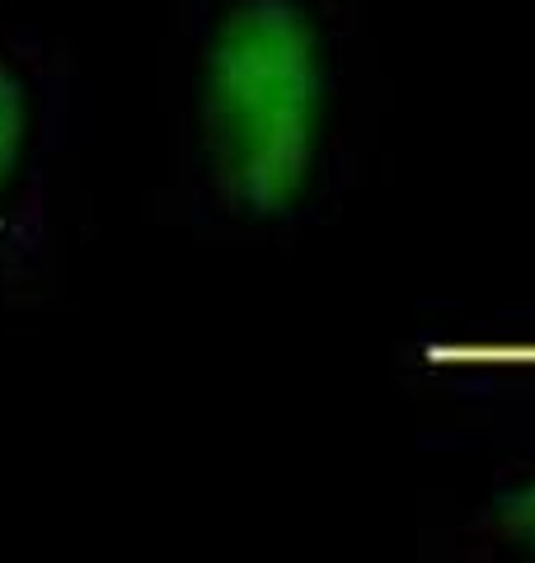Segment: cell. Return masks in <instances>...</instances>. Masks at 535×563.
Instances as JSON below:
<instances>
[{"instance_id":"3","label":"cell","mask_w":535,"mask_h":563,"mask_svg":"<svg viewBox=\"0 0 535 563\" xmlns=\"http://www.w3.org/2000/svg\"><path fill=\"white\" fill-rule=\"evenodd\" d=\"M441 550L460 559H535V446L489 465L441 521Z\"/></svg>"},{"instance_id":"1","label":"cell","mask_w":535,"mask_h":563,"mask_svg":"<svg viewBox=\"0 0 535 563\" xmlns=\"http://www.w3.org/2000/svg\"><path fill=\"white\" fill-rule=\"evenodd\" d=\"M160 211L207 244H292L357 174V0H165L155 47Z\"/></svg>"},{"instance_id":"2","label":"cell","mask_w":535,"mask_h":563,"mask_svg":"<svg viewBox=\"0 0 535 563\" xmlns=\"http://www.w3.org/2000/svg\"><path fill=\"white\" fill-rule=\"evenodd\" d=\"M89 90L62 33L0 14V314L62 301L89 231Z\"/></svg>"}]
</instances>
